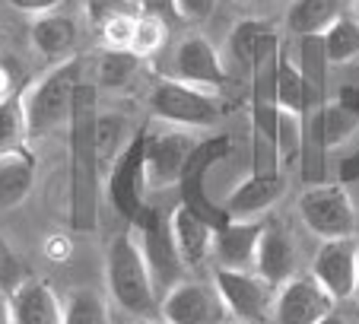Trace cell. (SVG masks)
I'll list each match as a JSON object with an SVG mask.
<instances>
[{"instance_id":"cell-1","label":"cell","mask_w":359,"mask_h":324,"mask_svg":"<svg viewBox=\"0 0 359 324\" xmlns=\"http://www.w3.org/2000/svg\"><path fill=\"white\" fill-rule=\"evenodd\" d=\"M99 86L83 80L76 86L67 121V220L74 232L99 229L102 153H99Z\"/></svg>"},{"instance_id":"cell-2","label":"cell","mask_w":359,"mask_h":324,"mask_svg":"<svg viewBox=\"0 0 359 324\" xmlns=\"http://www.w3.org/2000/svg\"><path fill=\"white\" fill-rule=\"evenodd\" d=\"M83 83V58H67L41 74L35 83L22 86V108H26V137L41 140L51 130L67 128L74 108L76 86Z\"/></svg>"},{"instance_id":"cell-3","label":"cell","mask_w":359,"mask_h":324,"mask_svg":"<svg viewBox=\"0 0 359 324\" xmlns=\"http://www.w3.org/2000/svg\"><path fill=\"white\" fill-rule=\"evenodd\" d=\"M105 277L109 292L128 315L153 318L159 311V292L153 286V274L147 267V257L140 251L134 229L118 232L105 251Z\"/></svg>"},{"instance_id":"cell-4","label":"cell","mask_w":359,"mask_h":324,"mask_svg":"<svg viewBox=\"0 0 359 324\" xmlns=\"http://www.w3.org/2000/svg\"><path fill=\"white\" fill-rule=\"evenodd\" d=\"M147 108L156 121H165L172 128L197 130V128H213L223 121V102L210 89H197L188 83L175 80V76H156L147 95Z\"/></svg>"},{"instance_id":"cell-5","label":"cell","mask_w":359,"mask_h":324,"mask_svg":"<svg viewBox=\"0 0 359 324\" xmlns=\"http://www.w3.org/2000/svg\"><path fill=\"white\" fill-rule=\"evenodd\" d=\"M134 236L140 242V251L147 257V267L153 274V286H156L159 299L184 280V257L178 251L175 232H172V210L147 203L140 216L134 220Z\"/></svg>"},{"instance_id":"cell-6","label":"cell","mask_w":359,"mask_h":324,"mask_svg":"<svg viewBox=\"0 0 359 324\" xmlns=\"http://www.w3.org/2000/svg\"><path fill=\"white\" fill-rule=\"evenodd\" d=\"M147 134L149 128H137L134 134L124 140L121 153L109 166V203L121 220L134 223L140 210L147 207V191H149V172H147Z\"/></svg>"},{"instance_id":"cell-7","label":"cell","mask_w":359,"mask_h":324,"mask_svg":"<svg viewBox=\"0 0 359 324\" xmlns=\"http://www.w3.org/2000/svg\"><path fill=\"white\" fill-rule=\"evenodd\" d=\"M299 216H302L305 229L325 242L327 238H350L359 229L356 207L340 182H321L305 188V194L299 197Z\"/></svg>"},{"instance_id":"cell-8","label":"cell","mask_w":359,"mask_h":324,"mask_svg":"<svg viewBox=\"0 0 359 324\" xmlns=\"http://www.w3.org/2000/svg\"><path fill=\"white\" fill-rule=\"evenodd\" d=\"M213 286L219 290L229 315H236L242 324H271L277 286H271L255 270H213Z\"/></svg>"},{"instance_id":"cell-9","label":"cell","mask_w":359,"mask_h":324,"mask_svg":"<svg viewBox=\"0 0 359 324\" xmlns=\"http://www.w3.org/2000/svg\"><path fill=\"white\" fill-rule=\"evenodd\" d=\"M201 147V137H194L184 128L172 130H149L147 134V172L149 188H172L182 182L191 156Z\"/></svg>"},{"instance_id":"cell-10","label":"cell","mask_w":359,"mask_h":324,"mask_svg":"<svg viewBox=\"0 0 359 324\" xmlns=\"http://www.w3.org/2000/svg\"><path fill=\"white\" fill-rule=\"evenodd\" d=\"M159 315L169 324H226L229 309L217 286L182 280L159 299Z\"/></svg>"},{"instance_id":"cell-11","label":"cell","mask_w":359,"mask_h":324,"mask_svg":"<svg viewBox=\"0 0 359 324\" xmlns=\"http://www.w3.org/2000/svg\"><path fill=\"white\" fill-rule=\"evenodd\" d=\"M312 277L318 280L321 290H325L334 302H344V299L356 296V286H359L356 236L321 242V248L315 251V261H312Z\"/></svg>"},{"instance_id":"cell-12","label":"cell","mask_w":359,"mask_h":324,"mask_svg":"<svg viewBox=\"0 0 359 324\" xmlns=\"http://www.w3.org/2000/svg\"><path fill=\"white\" fill-rule=\"evenodd\" d=\"M236 153V143L229 140V137H210V140H201V147H197V153L191 156L188 169H184L182 175V203L191 210H197V213L203 216V220H210L213 226H223L229 216L223 213V207L219 203H213L210 197H207V188H203V175H207V169L210 166H217V162H223L226 156Z\"/></svg>"},{"instance_id":"cell-13","label":"cell","mask_w":359,"mask_h":324,"mask_svg":"<svg viewBox=\"0 0 359 324\" xmlns=\"http://www.w3.org/2000/svg\"><path fill=\"white\" fill-rule=\"evenodd\" d=\"M169 76H175V80L188 83V86H197V89H210V93L223 89L226 80H229L219 51L213 48V41H207L203 35H188V39L175 48Z\"/></svg>"},{"instance_id":"cell-14","label":"cell","mask_w":359,"mask_h":324,"mask_svg":"<svg viewBox=\"0 0 359 324\" xmlns=\"http://www.w3.org/2000/svg\"><path fill=\"white\" fill-rule=\"evenodd\" d=\"M334 311V299L315 277H292L277 290L271 324H318Z\"/></svg>"},{"instance_id":"cell-15","label":"cell","mask_w":359,"mask_h":324,"mask_svg":"<svg viewBox=\"0 0 359 324\" xmlns=\"http://www.w3.org/2000/svg\"><path fill=\"white\" fill-rule=\"evenodd\" d=\"M264 220H226L213 232V257L217 267L229 270H255L258 261V245L264 236Z\"/></svg>"},{"instance_id":"cell-16","label":"cell","mask_w":359,"mask_h":324,"mask_svg":"<svg viewBox=\"0 0 359 324\" xmlns=\"http://www.w3.org/2000/svg\"><path fill=\"white\" fill-rule=\"evenodd\" d=\"M283 194H286L283 175H258V172H248L219 207H223V213L229 216V220H258V216L267 213Z\"/></svg>"},{"instance_id":"cell-17","label":"cell","mask_w":359,"mask_h":324,"mask_svg":"<svg viewBox=\"0 0 359 324\" xmlns=\"http://www.w3.org/2000/svg\"><path fill=\"white\" fill-rule=\"evenodd\" d=\"M39 178V156L29 147H13L0 153V210H16L29 201Z\"/></svg>"},{"instance_id":"cell-18","label":"cell","mask_w":359,"mask_h":324,"mask_svg":"<svg viewBox=\"0 0 359 324\" xmlns=\"http://www.w3.org/2000/svg\"><path fill=\"white\" fill-rule=\"evenodd\" d=\"M13 324H64V302L39 277H26L13 292Z\"/></svg>"},{"instance_id":"cell-19","label":"cell","mask_w":359,"mask_h":324,"mask_svg":"<svg viewBox=\"0 0 359 324\" xmlns=\"http://www.w3.org/2000/svg\"><path fill=\"white\" fill-rule=\"evenodd\" d=\"M172 232H175L178 251H182L188 267H197L203 257L213 255V232H217V226L210 220H203L197 210L184 207L182 201L172 207Z\"/></svg>"},{"instance_id":"cell-20","label":"cell","mask_w":359,"mask_h":324,"mask_svg":"<svg viewBox=\"0 0 359 324\" xmlns=\"http://www.w3.org/2000/svg\"><path fill=\"white\" fill-rule=\"evenodd\" d=\"M255 274L267 280L271 286H283L286 280L296 277V245L283 229L267 223L264 236L258 245V261H255Z\"/></svg>"},{"instance_id":"cell-21","label":"cell","mask_w":359,"mask_h":324,"mask_svg":"<svg viewBox=\"0 0 359 324\" xmlns=\"http://www.w3.org/2000/svg\"><path fill=\"white\" fill-rule=\"evenodd\" d=\"M32 48L51 64H61L70 58V51L76 48V22L64 13H45L35 16L32 22Z\"/></svg>"},{"instance_id":"cell-22","label":"cell","mask_w":359,"mask_h":324,"mask_svg":"<svg viewBox=\"0 0 359 324\" xmlns=\"http://www.w3.org/2000/svg\"><path fill=\"white\" fill-rule=\"evenodd\" d=\"M340 16V0H290L286 29L299 39L325 35V29Z\"/></svg>"},{"instance_id":"cell-23","label":"cell","mask_w":359,"mask_h":324,"mask_svg":"<svg viewBox=\"0 0 359 324\" xmlns=\"http://www.w3.org/2000/svg\"><path fill=\"white\" fill-rule=\"evenodd\" d=\"M321 48H325L327 64H350L359 58V20L356 16L340 13L321 35Z\"/></svg>"},{"instance_id":"cell-24","label":"cell","mask_w":359,"mask_h":324,"mask_svg":"<svg viewBox=\"0 0 359 324\" xmlns=\"http://www.w3.org/2000/svg\"><path fill=\"white\" fill-rule=\"evenodd\" d=\"M271 39H277V32L271 29V22H264V20H242L236 29H232V35H229V51H232V58H236L238 64L251 67V64H255V58L261 54V48H264Z\"/></svg>"},{"instance_id":"cell-25","label":"cell","mask_w":359,"mask_h":324,"mask_svg":"<svg viewBox=\"0 0 359 324\" xmlns=\"http://www.w3.org/2000/svg\"><path fill=\"white\" fill-rule=\"evenodd\" d=\"M277 95H280V108H283V112L302 118V112H305V74L283 48H280V61H277Z\"/></svg>"},{"instance_id":"cell-26","label":"cell","mask_w":359,"mask_h":324,"mask_svg":"<svg viewBox=\"0 0 359 324\" xmlns=\"http://www.w3.org/2000/svg\"><path fill=\"white\" fill-rule=\"evenodd\" d=\"M140 70V58L134 51H109L99 58V67H95V86L102 89H128L130 80Z\"/></svg>"},{"instance_id":"cell-27","label":"cell","mask_w":359,"mask_h":324,"mask_svg":"<svg viewBox=\"0 0 359 324\" xmlns=\"http://www.w3.org/2000/svg\"><path fill=\"white\" fill-rule=\"evenodd\" d=\"M26 137V108H22V86L0 99V153L20 147Z\"/></svg>"},{"instance_id":"cell-28","label":"cell","mask_w":359,"mask_h":324,"mask_svg":"<svg viewBox=\"0 0 359 324\" xmlns=\"http://www.w3.org/2000/svg\"><path fill=\"white\" fill-rule=\"evenodd\" d=\"M64 324H111V321L99 292L74 290L67 296V302H64Z\"/></svg>"},{"instance_id":"cell-29","label":"cell","mask_w":359,"mask_h":324,"mask_svg":"<svg viewBox=\"0 0 359 324\" xmlns=\"http://www.w3.org/2000/svg\"><path fill=\"white\" fill-rule=\"evenodd\" d=\"M165 41H169V22L163 16H153V13H140L137 16V29H134V41H130V51L147 61L153 58L156 51H163Z\"/></svg>"},{"instance_id":"cell-30","label":"cell","mask_w":359,"mask_h":324,"mask_svg":"<svg viewBox=\"0 0 359 324\" xmlns=\"http://www.w3.org/2000/svg\"><path fill=\"white\" fill-rule=\"evenodd\" d=\"M137 16L140 13H128V16H115L105 26L99 29L102 41L109 51H130V41H134V29H137Z\"/></svg>"},{"instance_id":"cell-31","label":"cell","mask_w":359,"mask_h":324,"mask_svg":"<svg viewBox=\"0 0 359 324\" xmlns=\"http://www.w3.org/2000/svg\"><path fill=\"white\" fill-rule=\"evenodd\" d=\"M128 13H140L137 0H86V20L95 29H102L115 16H128Z\"/></svg>"},{"instance_id":"cell-32","label":"cell","mask_w":359,"mask_h":324,"mask_svg":"<svg viewBox=\"0 0 359 324\" xmlns=\"http://www.w3.org/2000/svg\"><path fill=\"white\" fill-rule=\"evenodd\" d=\"M26 280V270H22V261L16 257L13 245L0 236V290L13 292L16 286Z\"/></svg>"},{"instance_id":"cell-33","label":"cell","mask_w":359,"mask_h":324,"mask_svg":"<svg viewBox=\"0 0 359 324\" xmlns=\"http://www.w3.org/2000/svg\"><path fill=\"white\" fill-rule=\"evenodd\" d=\"M337 99L340 102H346V105L353 108L359 115V89L356 86H344L337 93ZM359 178V140H356V149H353L350 156H346L344 162H340V184H346V182H356Z\"/></svg>"},{"instance_id":"cell-34","label":"cell","mask_w":359,"mask_h":324,"mask_svg":"<svg viewBox=\"0 0 359 324\" xmlns=\"http://www.w3.org/2000/svg\"><path fill=\"white\" fill-rule=\"evenodd\" d=\"M219 0H175L178 16L188 22H207L213 13H217Z\"/></svg>"},{"instance_id":"cell-35","label":"cell","mask_w":359,"mask_h":324,"mask_svg":"<svg viewBox=\"0 0 359 324\" xmlns=\"http://www.w3.org/2000/svg\"><path fill=\"white\" fill-rule=\"evenodd\" d=\"M13 10L20 13H29V16H45V13H55V7L61 0H7Z\"/></svg>"},{"instance_id":"cell-36","label":"cell","mask_w":359,"mask_h":324,"mask_svg":"<svg viewBox=\"0 0 359 324\" xmlns=\"http://www.w3.org/2000/svg\"><path fill=\"white\" fill-rule=\"evenodd\" d=\"M140 13L163 16L165 22H172V20H182V16H178L175 0H140Z\"/></svg>"},{"instance_id":"cell-37","label":"cell","mask_w":359,"mask_h":324,"mask_svg":"<svg viewBox=\"0 0 359 324\" xmlns=\"http://www.w3.org/2000/svg\"><path fill=\"white\" fill-rule=\"evenodd\" d=\"M10 93H16V64L10 54L0 51V99Z\"/></svg>"},{"instance_id":"cell-38","label":"cell","mask_w":359,"mask_h":324,"mask_svg":"<svg viewBox=\"0 0 359 324\" xmlns=\"http://www.w3.org/2000/svg\"><path fill=\"white\" fill-rule=\"evenodd\" d=\"M45 255L48 257H55V261H64V257L70 255V242L64 236H51L45 245Z\"/></svg>"},{"instance_id":"cell-39","label":"cell","mask_w":359,"mask_h":324,"mask_svg":"<svg viewBox=\"0 0 359 324\" xmlns=\"http://www.w3.org/2000/svg\"><path fill=\"white\" fill-rule=\"evenodd\" d=\"M0 324H13V302L7 290H0Z\"/></svg>"},{"instance_id":"cell-40","label":"cell","mask_w":359,"mask_h":324,"mask_svg":"<svg viewBox=\"0 0 359 324\" xmlns=\"http://www.w3.org/2000/svg\"><path fill=\"white\" fill-rule=\"evenodd\" d=\"M318 324H346V321H344V315H337V311H327Z\"/></svg>"},{"instance_id":"cell-41","label":"cell","mask_w":359,"mask_h":324,"mask_svg":"<svg viewBox=\"0 0 359 324\" xmlns=\"http://www.w3.org/2000/svg\"><path fill=\"white\" fill-rule=\"evenodd\" d=\"M137 324H169V321H159V318H140Z\"/></svg>"},{"instance_id":"cell-42","label":"cell","mask_w":359,"mask_h":324,"mask_svg":"<svg viewBox=\"0 0 359 324\" xmlns=\"http://www.w3.org/2000/svg\"><path fill=\"white\" fill-rule=\"evenodd\" d=\"M353 16L359 20V0H353Z\"/></svg>"},{"instance_id":"cell-43","label":"cell","mask_w":359,"mask_h":324,"mask_svg":"<svg viewBox=\"0 0 359 324\" xmlns=\"http://www.w3.org/2000/svg\"><path fill=\"white\" fill-rule=\"evenodd\" d=\"M356 245H359V229H356ZM356 296H359V286H356Z\"/></svg>"},{"instance_id":"cell-44","label":"cell","mask_w":359,"mask_h":324,"mask_svg":"<svg viewBox=\"0 0 359 324\" xmlns=\"http://www.w3.org/2000/svg\"><path fill=\"white\" fill-rule=\"evenodd\" d=\"M238 4H248V0H238Z\"/></svg>"},{"instance_id":"cell-45","label":"cell","mask_w":359,"mask_h":324,"mask_svg":"<svg viewBox=\"0 0 359 324\" xmlns=\"http://www.w3.org/2000/svg\"><path fill=\"white\" fill-rule=\"evenodd\" d=\"M137 4H140V0H137Z\"/></svg>"}]
</instances>
